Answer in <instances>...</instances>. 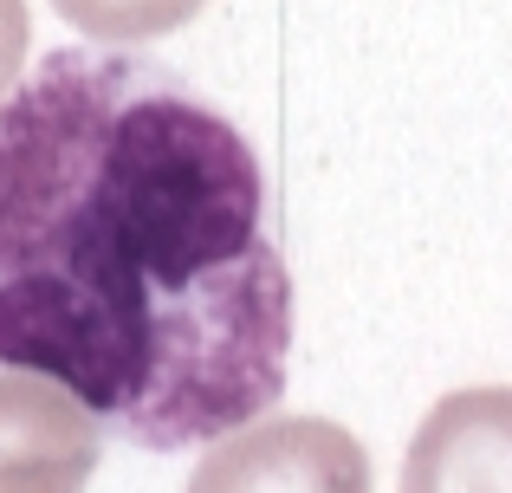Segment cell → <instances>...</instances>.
Here are the masks:
<instances>
[{
	"label": "cell",
	"instance_id": "1",
	"mask_svg": "<svg viewBox=\"0 0 512 493\" xmlns=\"http://www.w3.org/2000/svg\"><path fill=\"white\" fill-rule=\"evenodd\" d=\"M286 364L253 143L124 46L39 59L0 98V370L169 455L260 422Z\"/></svg>",
	"mask_w": 512,
	"mask_h": 493
},
{
	"label": "cell",
	"instance_id": "2",
	"mask_svg": "<svg viewBox=\"0 0 512 493\" xmlns=\"http://www.w3.org/2000/svg\"><path fill=\"white\" fill-rule=\"evenodd\" d=\"M188 493H370V455L325 416H279L208 442Z\"/></svg>",
	"mask_w": 512,
	"mask_h": 493
},
{
	"label": "cell",
	"instance_id": "3",
	"mask_svg": "<svg viewBox=\"0 0 512 493\" xmlns=\"http://www.w3.org/2000/svg\"><path fill=\"white\" fill-rule=\"evenodd\" d=\"M402 493H512V390H454L422 416Z\"/></svg>",
	"mask_w": 512,
	"mask_h": 493
},
{
	"label": "cell",
	"instance_id": "4",
	"mask_svg": "<svg viewBox=\"0 0 512 493\" xmlns=\"http://www.w3.org/2000/svg\"><path fill=\"white\" fill-rule=\"evenodd\" d=\"M0 455L7 461H65V468L91 474L104 455L98 416L46 377L26 370H0Z\"/></svg>",
	"mask_w": 512,
	"mask_h": 493
},
{
	"label": "cell",
	"instance_id": "5",
	"mask_svg": "<svg viewBox=\"0 0 512 493\" xmlns=\"http://www.w3.org/2000/svg\"><path fill=\"white\" fill-rule=\"evenodd\" d=\"M208 0H52L72 33L98 39V46H143V39H163L175 26H188Z\"/></svg>",
	"mask_w": 512,
	"mask_h": 493
},
{
	"label": "cell",
	"instance_id": "6",
	"mask_svg": "<svg viewBox=\"0 0 512 493\" xmlns=\"http://www.w3.org/2000/svg\"><path fill=\"white\" fill-rule=\"evenodd\" d=\"M91 474L65 468V461H7L0 455V493H78Z\"/></svg>",
	"mask_w": 512,
	"mask_h": 493
},
{
	"label": "cell",
	"instance_id": "7",
	"mask_svg": "<svg viewBox=\"0 0 512 493\" xmlns=\"http://www.w3.org/2000/svg\"><path fill=\"white\" fill-rule=\"evenodd\" d=\"M26 39H33V20H26V0H0V98H7V91L20 85Z\"/></svg>",
	"mask_w": 512,
	"mask_h": 493
}]
</instances>
